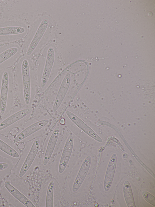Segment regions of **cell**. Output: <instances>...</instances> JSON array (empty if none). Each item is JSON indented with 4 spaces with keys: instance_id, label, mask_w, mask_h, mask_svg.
<instances>
[{
    "instance_id": "obj_1",
    "label": "cell",
    "mask_w": 155,
    "mask_h": 207,
    "mask_svg": "<svg viewBox=\"0 0 155 207\" xmlns=\"http://www.w3.org/2000/svg\"><path fill=\"white\" fill-rule=\"evenodd\" d=\"M15 83L22 93L25 103L29 104L31 95V74L28 60L22 58L18 62L15 70Z\"/></svg>"
},
{
    "instance_id": "obj_2",
    "label": "cell",
    "mask_w": 155,
    "mask_h": 207,
    "mask_svg": "<svg viewBox=\"0 0 155 207\" xmlns=\"http://www.w3.org/2000/svg\"><path fill=\"white\" fill-rule=\"evenodd\" d=\"M14 75L12 70L6 69L0 73V113L4 114L7 110L10 93L15 87Z\"/></svg>"
},
{
    "instance_id": "obj_3",
    "label": "cell",
    "mask_w": 155,
    "mask_h": 207,
    "mask_svg": "<svg viewBox=\"0 0 155 207\" xmlns=\"http://www.w3.org/2000/svg\"><path fill=\"white\" fill-rule=\"evenodd\" d=\"M25 30V28L19 22H8L0 23V42L19 39Z\"/></svg>"
},
{
    "instance_id": "obj_4",
    "label": "cell",
    "mask_w": 155,
    "mask_h": 207,
    "mask_svg": "<svg viewBox=\"0 0 155 207\" xmlns=\"http://www.w3.org/2000/svg\"><path fill=\"white\" fill-rule=\"evenodd\" d=\"M20 50L17 46L0 48V73L12 65L18 57Z\"/></svg>"
},
{
    "instance_id": "obj_5",
    "label": "cell",
    "mask_w": 155,
    "mask_h": 207,
    "mask_svg": "<svg viewBox=\"0 0 155 207\" xmlns=\"http://www.w3.org/2000/svg\"><path fill=\"white\" fill-rule=\"evenodd\" d=\"M74 144L73 137L71 135L66 141L60 158L58 168L60 174L63 173L67 168L71 155Z\"/></svg>"
},
{
    "instance_id": "obj_6",
    "label": "cell",
    "mask_w": 155,
    "mask_h": 207,
    "mask_svg": "<svg viewBox=\"0 0 155 207\" xmlns=\"http://www.w3.org/2000/svg\"><path fill=\"white\" fill-rule=\"evenodd\" d=\"M71 77L70 73H67L63 79L53 104L52 111L55 112L62 103L69 89Z\"/></svg>"
},
{
    "instance_id": "obj_7",
    "label": "cell",
    "mask_w": 155,
    "mask_h": 207,
    "mask_svg": "<svg viewBox=\"0 0 155 207\" xmlns=\"http://www.w3.org/2000/svg\"><path fill=\"white\" fill-rule=\"evenodd\" d=\"M39 138L34 141L30 151L21 168L19 176L22 177L27 172L34 161L40 146Z\"/></svg>"
},
{
    "instance_id": "obj_8",
    "label": "cell",
    "mask_w": 155,
    "mask_h": 207,
    "mask_svg": "<svg viewBox=\"0 0 155 207\" xmlns=\"http://www.w3.org/2000/svg\"><path fill=\"white\" fill-rule=\"evenodd\" d=\"M91 161V156H88L83 162L74 181L72 188L73 192H77L81 187L89 171Z\"/></svg>"
},
{
    "instance_id": "obj_9",
    "label": "cell",
    "mask_w": 155,
    "mask_h": 207,
    "mask_svg": "<svg viewBox=\"0 0 155 207\" xmlns=\"http://www.w3.org/2000/svg\"><path fill=\"white\" fill-rule=\"evenodd\" d=\"M66 113L70 120L78 127L96 141L102 142L101 137L80 118L70 111H67Z\"/></svg>"
},
{
    "instance_id": "obj_10",
    "label": "cell",
    "mask_w": 155,
    "mask_h": 207,
    "mask_svg": "<svg viewBox=\"0 0 155 207\" xmlns=\"http://www.w3.org/2000/svg\"><path fill=\"white\" fill-rule=\"evenodd\" d=\"M49 24V20L45 18L41 22L27 50L26 53L29 56L33 52L45 32Z\"/></svg>"
},
{
    "instance_id": "obj_11",
    "label": "cell",
    "mask_w": 155,
    "mask_h": 207,
    "mask_svg": "<svg viewBox=\"0 0 155 207\" xmlns=\"http://www.w3.org/2000/svg\"><path fill=\"white\" fill-rule=\"evenodd\" d=\"M55 59V52L53 48L50 47L48 49L46 61L41 77V86L44 88L49 79Z\"/></svg>"
},
{
    "instance_id": "obj_12",
    "label": "cell",
    "mask_w": 155,
    "mask_h": 207,
    "mask_svg": "<svg viewBox=\"0 0 155 207\" xmlns=\"http://www.w3.org/2000/svg\"><path fill=\"white\" fill-rule=\"evenodd\" d=\"M48 119H44L38 121L28 126L15 137V142L20 141L41 130L49 123Z\"/></svg>"
},
{
    "instance_id": "obj_13",
    "label": "cell",
    "mask_w": 155,
    "mask_h": 207,
    "mask_svg": "<svg viewBox=\"0 0 155 207\" xmlns=\"http://www.w3.org/2000/svg\"><path fill=\"white\" fill-rule=\"evenodd\" d=\"M60 132V127H57L54 130L50 137L43 159V164L44 166L48 164L52 155Z\"/></svg>"
},
{
    "instance_id": "obj_14",
    "label": "cell",
    "mask_w": 155,
    "mask_h": 207,
    "mask_svg": "<svg viewBox=\"0 0 155 207\" xmlns=\"http://www.w3.org/2000/svg\"><path fill=\"white\" fill-rule=\"evenodd\" d=\"M31 107L20 110L7 118L0 123V131L25 117L32 111Z\"/></svg>"
},
{
    "instance_id": "obj_15",
    "label": "cell",
    "mask_w": 155,
    "mask_h": 207,
    "mask_svg": "<svg viewBox=\"0 0 155 207\" xmlns=\"http://www.w3.org/2000/svg\"><path fill=\"white\" fill-rule=\"evenodd\" d=\"M117 162V157L114 154L111 157L106 172L104 182V188L105 191L109 189L114 177Z\"/></svg>"
},
{
    "instance_id": "obj_16",
    "label": "cell",
    "mask_w": 155,
    "mask_h": 207,
    "mask_svg": "<svg viewBox=\"0 0 155 207\" xmlns=\"http://www.w3.org/2000/svg\"><path fill=\"white\" fill-rule=\"evenodd\" d=\"M4 186L8 191L17 199L27 207H35L32 202L12 185L9 181L5 182Z\"/></svg>"
},
{
    "instance_id": "obj_17",
    "label": "cell",
    "mask_w": 155,
    "mask_h": 207,
    "mask_svg": "<svg viewBox=\"0 0 155 207\" xmlns=\"http://www.w3.org/2000/svg\"><path fill=\"white\" fill-rule=\"evenodd\" d=\"M123 193L125 201L127 207H135V205L130 184L126 180L123 185Z\"/></svg>"
},
{
    "instance_id": "obj_18",
    "label": "cell",
    "mask_w": 155,
    "mask_h": 207,
    "mask_svg": "<svg viewBox=\"0 0 155 207\" xmlns=\"http://www.w3.org/2000/svg\"><path fill=\"white\" fill-rule=\"evenodd\" d=\"M54 187L53 181H51L49 183L46 192V207H54Z\"/></svg>"
},
{
    "instance_id": "obj_19",
    "label": "cell",
    "mask_w": 155,
    "mask_h": 207,
    "mask_svg": "<svg viewBox=\"0 0 155 207\" xmlns=\"http://www.w3.org/2000/svg\"><path fill=\"white\" fill-rule=\"evenodd\" d=\"M0 150L8 155L15 158H18L19 154L10 146L0 139Z\"/></svg>"
},
{
    "instance_id": "obj_20",
    "label": "cell",
    "mask_w": 155,
    "mask_h": 207,
    "mask_svg": "<svg viewBox=\"0 0 155 207\" xmlns=\"http://www.w3.org/2000/svg\"><path fill=\"white\" fill-rule=\"evenodd\" d=\"M142 195L145 200L152 205L155 206V197L153 195L147 191L143 192Z\"/></svg>"
},
{
    "instance_id": "obj_21",
    "label": "cell",
    "mask_w": 155,
    "mask_h": 207,
    "mask_svg": "<svg viewBox=\"0 0 155 207\" xmlns=\"http://www.w3.org/2000/svg\"><path fill=\"white\" fill-rule=\"evenodd\" d=\"M19 128L17 127H15L12 128L9 131V134L13 136H16L18 132Z\"/></svg>"
},
{
    "instance_id": "obj_22",
    "label": "cell",
    "mask_w": 155,
    "mask_h": 207,
    "mask_svg": "<svg viewBox=\"0 0 155 207\" xmlns=\"http://www.w3.org/2000/svg\"><path fill=\"white\" fill-rule=\"evenodd\" d=\"M8 166V165L6 163H0V171L7 168Z\"/></svg>"
},
{
    "instance_id": "obj_23",
    "label": "cell",
    "mask_w": 155,
    "mask_h": 207,
    "mask_svg": "<svg viewBox=\"0 0 155 207\" xmlns=\"http://www.w3.org/2000/svg\"><path fill=\"white\" fill-rule=\"evenodd\" d=\"M60 124L61 125H64L65 124V120L64 118H61L60 120Z\"/></svg>"
}]
</instances>
